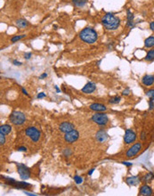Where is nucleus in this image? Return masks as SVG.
Wrapping results in <instances>:
<instances>
[{"label": "nucleus", "mask_w": 154, "mask_h": 196, "mask_svg": "<svg viewBox=\"0 0 154 196\" xmlns=\"http://www.w3.org/2000/svg\"><path fill=\"white\" fill-rule=\"evenodd\" d=\"M102 24L107 30H115L120 25V20L113 13H109L103 16L102 19Z\"/></svg>", "instance_id": "nucleus-1"}, {"label": "nucleus", "mask_w": 154, "mask_h": 196, "mask_svg": "<svg viewBox=\"0 0 154 196\" xmlns=\"http://www.w3.org/2000/svg\"><path fill=\"white\" fill-rule=\"evenodd\" d=\"M79 38L87 44H93L98 38V34L93 28L86 27L79 32Z\"/></svg>", "instance_id": "nucleus-2"}, {"label": "nucleus", "mask_w": 154, "mask_h": 196, "mask_svg": "<svg viewBox=\"0 0 154 196\" xmlns=\"http://www.w3.org/2000/svg\"><path fill=\"white\" fill-rule=\"evenodd\" d=\"M9 120L11 121L12 124H13L15 126H20V125H22L24 122L26 121V116H25V114L21 111H14L10 114Z\"/></svg>", "instance_id": "nucleus-3"}, {"label": "nucleus", "mask_w": 154, "mask_h": 196, "mask_svg": "<svg viewBox=\"0 0 154 196\" xmlns=\"http://www.w3.org/2000/svg\"><path fill=\"white\" fill-rule=\"evenodd\" d=\"M91 119H92V121H94V123H96L99 126H105V125H107V123L109 122L108 115L106 113H102V112L94 114Z\"/></svg>", "instance_id": "nucleus-4"}, {"label": "nucleus", "mask_w": 154, "mask_h": 196, "mask_svg": "<svg viewBox=\"0 0 154 196\" xmlns=\"http://www.w3.org/2000/svg\"><path fill=\"white\" fill-rule=\"evenodd\" d=\"M25 134L29 138L31 141L37 142L39 140L40 136H41V133L38 131V129L34 127H29L25 129Z\"/></svg>", "instance_id": "nucleus-5"}, {"label": "nucleus", "mask_w": 154, "mask_h": 196, "mask_svg": "<svg viewBox=\"0 0 154 196\" xmlns=\"http://www.w3.org/2000/svg\"><path fill=\"white\" fill-rule=\"evenodd\" d=\"M17 171L19 173L20 177L22 179V180H27V179L29 178V177H30L29 168L27 166L22 164V163H19V164H17Z\"/></svg>", "instance_id": "nucleus-6"}, {"label": "nucleus", "mask_w": 154, "mask_h": 196, "mask_svg": "<svg viewBox=\"0 0 154 196\" xmlns=\"http://www.w3.org/2000/svg\"><path fill=\"white\" fill-rule=\"evenodd\" d=\"M142 149V143H135L134 145H132L130 148H129L126 153V156L128 159H132L134 158L135 155L138 153Z\"/></svg>", "instance_id": "nucleus-7"}, {"label": "nucleus", "mask_w": 154, "mask_h": 196, "mask_svg": "<svg viewBox=\"0 0 154 196\" xmlns=\"http://www.w3.org/2000/svg\"><path fill=\"white\" fill-rule=\"evenodd\" d=\"M78 137H79L78 131L76 129H73L68 133H65V136H64V140L69 144H72L75 141H77L78 139Z\"/></svg>", "instance_id": "nucleus-8"}, {"label": "nucleus", "mask_w": 154, "mask_h": 196, "mask_svg": "<svg viewBox=\"0 0 154 196\" xmlns=\"http://www.w3.org/2000/svg\"><path fill=\"white\" fill-rule=\"evenodd\" d=\"M136 139V135L130 128H127L125 130V135H124V142L127 144H132L135 141Z\"/></svg>", "instance_id": "nucleus-9"}, {"label": "nucleus", "mask_w": 154, "mask_h": 196, "mask_svg": "<svg viewBox=\"0 0 154 196\" xmlns=\"http://www.w3.org/2000/svg\"><path fill=\"white\" fill-rule=\"evenodd\" d=\"M59 129H60V131L62 133H68V132L71 131V130L75 129V127L73 124L70 123V122L64 121V122H62V123H61V125L59 126Z\"/></svg>", "instance_id": "nucleus-10"}, {"label": "nucleus", "mask_w": 154, "mask_h": 196, "mask_svg": "<svg viewBox=\"0 0 154 196\" xmlns=\"http://www.w3.org/2000/svg\"><path fill=\"white\" fill-rule=\"evenodd\" d=\"M108 137H109L108 134L103 129L99 130V131L95 134V139L98 143H104L108 139Z\"/></svg>", "instance_id": "nucleus-11"}, {"label": "nucleus", "mask_w": 154, "mask_h": 196, "mask_svg": "<svg viewBox=\"0 0 154 196\" xmlns=\"http://www.w3.org/2000/svg\"><path fill=\"white\" fill-rule=\"evenodd\" d=\"M140 182H142L141 178L139 177H136V176L128 177L126 178V183L130 186H135L137 185H139Z\"/></svg>", "instance_id": "nucleus-12"}, {"label": "nucleus", "mask_w": 154, "mask_h": 196, "mask_svg": "<svg viewBox=\"0 0 154 196\" xmlns=\"http://www.w3.org/2000/svg\"><path fill=\"white\" fill-rule=\"evenodd\" d=\"M95 89H96V85L94 82H88L81 89V91L85 94H91L94 91H95Z\"/></svg>", "instance_id": "nucleus-13"}, {"label": "nucleus", "mask_w": 154, "mask_h": 196, "mask_svg": "<svg viewBox=\"0 0 154 196\" xmlns=\"http://www.w3.org/2000/svg\"><path fill=\"white\" fill-rule=\"evenodd\" d=\"M89 108H90L92 111L99 112V111H105L107 110L106 106L102 104V103H94L92 104L89 105Z\"/></svg>", "instance_id": "nucleus-14"}, {"label": "nucleus", "mask_w": 154, "mask_h": 196, "mask_svg": "<svg viewBox=\"0 0 154 196\" xmlns=\"http://www.w3.org/2000/svg\"><path fill=\"white\" fill-rule=\"evenodd\" d=\"M127 26L130 29H133L135 27V22H134V18L135 16L133 13L130 10H127Z\"/></svg>", "instance_id": "nucleus-15"}, {"label": "nucleus", "mask_w": 154, "mask_h": 196, "mask_svg": "<svg viewBox=\"0 0 154 196\" xmlns=\"http://www.w3.org/2000/svg\"><path fill=\"white\" fill-rule=\"evenodd\" d=\"M142 83L143 85L146 86V87H150L152 86L154 84V76L153 75H144L142 79Z\"/></svg>", "instance_id": "nucleus-16"}, {"label": "nucleus", "mask_w": 154, "mask_h": 196, "mask_svg": "<svg viewBox=\"0 0 154 196\" xmlns=\"http://www.w3.org/2000/svg\"><path fill=\"white\" fill-rule=\"evenodd\" d=\"M139 194L140 195H143V196H150L152 194V189L149 185H147L146 184H144L143 185L141 186L140 191H139Z\"/></svg>", "instance_id": "nucleus-17"}, {"label": "nucleus", "mask_w": 154, "mask_h": 196, "mask_svg": "<svg viewBox=\"0 0 154 196\" xmlns=\"http://www.w3.org/2000/svg\"><path fill=\"white\" fill-rule=\"evenodd\" d=\"M14 186L17 187L18 189H28V188H31L32 185L24 181H17V183L15 184Z\"/></svg>", "instance_id": "nucleus-18"}, {"label": "nucleus", "mask_w": 154, "mask_h": 196, "mask_svg": "<svg viewBox=\"0 0 154 196\" xmlns=\"http://www.w3.org/2000/svg\"><path fill=\"white\" fill-rule=\"evenodd\" d=\"M154 46V36H151L144 40V47L151 48Z\"/></svg>", "instance_id": "nucleus-19"}, {"label": "nucleus", "mask_w": 154, "mask_h": 196, "mask_svg": "<svg viewBox=\"0 0 154 196\" xmlns=\"http://www.w3.org/2000/svg\"><path fill=\"white\" fill-rule=\"evenodd\" d=\"M15 25L17 26L18 28L23 29V28H26L29 25V22L25 19H19V20H17L15 21Z\"/></svg>", "instance_id": "nucleus-20"}, {"label": "nucleus", "mask_w": 154, "mask_h": 196, "mask_svg": "<svg viewBox=\"0 0 154 196\" xmlns=\"http://www.w3.org/2000/svg\"><path fill=\"white\" fill-rule=\"evenodd\" d=\"M12 131V127L10 125H2L1 127H0V133H3L5 135H8L10 134Z\"/></svg>", "instance_id": "nucleus-21"}, {"label": "nucleus", "mask_w": 154, "mask_h": 196, "mask_svg": "<svg viewBox=\"0 0 154 196\" xmlns=\"http://www.w3.org/2000/svg\"><path fill=\"white\" fill-rule=\"evenodd\" d=\"M152 179H154V175L151 172H150V173H147L146 175H144L141 178V180L143 183H149V182L152 181Z\"/></svg>", "instance_id": "nucleus-22"}, {"label": "nucleus", "mask_w": 154, "mask_h": 196, "mask_svg": "<svg viewBox=\"0 0 154 196\" xmlns=\"http://www.w3.org/2000/svg\"><path fill=\"white\" fill-rule=\"evenodd\" d=\"M88 0H72V3L76 7H83L86 5Z\"/></svg>", "instance_id": "nucleus-23"}, {"label": "nucleus", "mask_w": 154, "mask_h": 196, "mask_svg": "<svg viewBox=\"0 0 154 196\" xmlns=\"http://www.w3.org/2000/svg\"><path fill=\"white\" fill-rule=\"evenodd\" d=\"M145 61H147V62H151L154 60V48H152L151 50H149L146 56H145V58H144Z\"/></svg>", "instance_id": "nucleus-24"}, {"label": "nucleus", "mask_w": 154, "mask_h": 196, "mask_svg": "<svg viewBox=\"0 0 154 196\" xmlns=\"http://www.w3.org/2000/svg\"><path fill=\"white\" fill-rule=\"evenodd\" d=\"M120 100H121V97L116 95V96H112V97H110V100H109V103H111V104H117V103H119L120 102Z\"/></svg>", "instance_id": "nucleus-25"}, {"label": "nucleus", "mask_w": 154, "mask_h": 196, "mask_svg": "<svg viewBox=\"0 0 154 196\" xmlns=\"http://www.w3.org/2000/svg\"><path fill=\"white\" fill-rule=\"evenodd\" d=\"M5 178V180L6 182L7 185H15V184L17 183V181L15 180V179L12 178V177H3Z\"/></svg>", "instance_id": "nucleus-26"}, {"label": "nucleus", "mask_w": 154, "mask_h": 196, "mask_svg": "<svg viewBox=\"0 0 154 196\" xmlns=\"http://www.w3.org/2000/svg\"><path fill=\"white\" fill-rule=\"evenodd\" d=\"M25 37H26V35H25V34L19 35V36H13V37L11 38V42H12V43H15V42L19 41V40L22 39L23 38H25Z\"/></svg>", "instance_id": "nucleus-27"}, {"label": "nucleus", "mask_w": 154, "mask_h": 196, "mask_svg": "<svg viewBox=\"0 0 154 196\" xmlns=\"http://www.w3.org/2000/svg\"><path fill=\"white\" fill-rule=\"evenodd\" d=\"M62 154H63L64 157H70L72 154V152L70 148H65V149L62 150Z\"/></svg>", "instance_id": "nucleus-28"}, {"label": "nucleus", "mask_w": 154, "mask_h": 196, "mask_svg": "<svg viewBox=\"0 0 154 196\" xmlns=\"http://www.w3.org/2000/svg\"><path fill=\"white\" fill-rule=\"evenodd\" d=\"M74 181H75V183L77 184V185H80V184H82L83 183V178L81 177H79V176H75L74 177Z\"/></svg>", "instance_id": "nucleus-29"}, {"label": "nucleus", "mask_w": 154, "mask_h": 196, "mask_svg": "<svg viewBox=\"0 0 154 196\" xmlns=\"http://www.w3.org/2000/svg\"><path fill=\"white\" fill-rule=\"evenodd\" d=\"M146 95L150 98V99L154 100V89H150L146 92Z\"/></svg>", "instance_id": "nucleus-30"}, {"label": "nucleus", "mask_w": 154, "mask_h": 196, "mask_svg": "<svg viewBox=\"0 0 154 196\" xmlns=\"http://www.w3.org/2000/svg\"><path fill=\"white\" fill-rule=\"evenodd\" d=\"M5 143V135L3 133H0V144L4 145Z\"/></svg>", "instance_id": "nucleus-31"}, {"label": "nucleus", "mask_w": 154, "mask_h": 196, "mask_svg": "<svg viewBox=\"0 0 154 196\" xmlns=\"http://www.w3.org/2000/svg\"><path fill=\"white\" fill-rule=\"evenodd\" d=\"M148 103H149V110H152V109H154V100L150 99V100H149V102H148Z\"/></svg>", "instance_id": "nucleus-32"}, {"label": "nucleus", "mask_w": 154, "mask_h": 196, "mask_svg": "<svg viewBox=\"0 0 154 196\" xmlns=\"http://www.w3.org/2000/svg\"><path fill=\"white\" fill-rule=\"evenodd\" d=\"M46 96V95L44 92H41V93H39L37 95V99H42V98H45Z\"/></svg>", "instance_id": "nucleus-33"}, {"label": "nucleus", "mask_w": 154, "mask_h": 196, "mask_svg": "<svg viewBox=\"0 0 154 196\" xmlns=\"http://www.w3.org/2000/svg\"><path fill=\"white\" fill-rule=\"evenodd\" d=\"M31 56H32V54H31L30 52H29V53H25V54H24V58H25L26 60H29Z\"/></svg>", "instance_id": "nucleus-34"}, {"label": "nucleus", "mask_w": 154, "mask_h": 196, "mask_svg": "<svg viewBox=\"0 0 154 196\" xmlns=\"http://www.w3.org/2000/svg\"><path fill=\"white\" fill-rule=\"evenodd\" d=\"M18 152H27V148L26 147H24V146H20V147H18Z\"/></svg>", "instance_id": "nucleus-35"}, {"label": "nucleus", "mask_w": 154, "mask_h": 196, "mask_svg": "<svg viewBox=\"0 0 154 196\" xmlns=\"http://www.w3.org/2000/svg\"><path fill=\"white\" fill-rule=\"evenodd\" d=\"M13 64L15 65V66H21V65L22 63H21V62L17 61V60H13Z\"/></svg>", "instance_id": "nucleus-36"}, {"label": "nucleus", "mask_w": 154, "mask_h": 196, "mask_svg": "<svg viewBox=\"0 0 154 196\" xmlns=\"http://www.w3.org/2000/svg\"><path fill=\"white\" fill-rule=\"evenodd\" d=\"M129 93H130V89H129V88L127 87V88L125 89V90H123L122 95H129Z\"/></svg>", "instance_id": "nucleus-37"}, {"label": "nucleus", "mask_w": 154, "mask_h": 196, "mask_svg": "<svg viewBox=\"0 0 154 196\" xmlns=\"http://www.w3.org/2000/svg\"><path fill=\"white\" fill-rule=\"evenodd\" d=\"M122 164H124V165L127 166V167H131V166L133 165L131 162H127V161H123V162H122Z\"/></svg>", "instance_id": "nucleus-38"}, {"label": "nucleus", "mask_w": 154, "mask_h": 196, "mask_svg": "<svg viewBox=\"0 0 154 196\" xmlns=\"http://www.w3.org/2000/svg\"><path fill=\"white\" fill-rule=\"evenodd\" d=\"M150 29H151V31L154 32V21H151V22L150 23Z\"/></svg>", "instance_id": "nucleus-39"}, {"label": "nucleus", "mask_w": 154, "mask_h": 196, "mask_svg": "<svg viewBox=\"0 0 154 196\" xmlns=\"http://www.w3.org/2000/svg\"><path fill=\"white\" fill-rule=\"evenodd\" d=\"M24 193L27 194V195H29V196H36L37 195L35 193H29V192H27V191H24Z\"/></svg>", "instance_id": "nucleus-40"}, {"label": "nucleus", "mask_w": 154, "mask_h": 196, "mask_svg": "<svg viewBox=\"0 0 154 196\" xmlns=\"http://www.w3.org/2000/svg\"><path fill=\"white\" fill-rule=\"evenodd\" d=\"M46 77H47V74H46V73H43V74H41V76L39 77V79H46Z\"/></svg>", "instance_id": "nucleus-41"}, {"label": "nucleus", "mask_w": 154, "mask_h": 196, "mask_svg": "<svg viewBox=\"0 0 154 196\" xmlns=\"http://www.w3.org/2000/svg\"><path fill=\"white\" fill-rule=\"evenodd\" d=\"M94 168H92V169H90V170H89L88 171V176H92L93 175V173H94Z\"/></svg>", "instance_id": "nucleus-42"}, {"label": "nucleus", "mask_w": 154, "mask_h": 196, "mask_svg": "<svg viewBox=\"0 0 154 196\" xmlns=\"http://www.w3.org/2000/svg\"><path fill=\"white\" fill-rule=\"evenodd\" d=\"M21 91H22V93L24 94V95H29V94L27 93V91H26V89L24 88V87H21Z\"/></svg>", "instance_id": "nucleus-43"}, {"label": "nucleus", "mask_w": 154, "mask_h": 196, "mask_svg": "<svg viewBox=\"0 0 154 196\" xmlns=\"http://www.w3.org/2000/svg\"><path fill=\"white\" fill-rule=\"evenodd\" d=\"M54 88L56 90V93H61V90H60V88L58 87V86H54Z\"/></svg>", "instance_id": "nucleus-44"}, {"label": "nucleus", "mask_w": 154, "mask_h": 196, "mask_svg": "<svg viewBox=\"0 0 154 196\" xmlns=\"http://www.w3.org/2000/svg\"><path fill=\"white\" fill-rule=\"evenodd\" d=\"M140 137H141V139H142V140H144V139H145V133L143 132V133L141 134V136H140Z\"/></svg>", "instance_id": "nucleus-45"}]
</instances>
